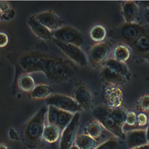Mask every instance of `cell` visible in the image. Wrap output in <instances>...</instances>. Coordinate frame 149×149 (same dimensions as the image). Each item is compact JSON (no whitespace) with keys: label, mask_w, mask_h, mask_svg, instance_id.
Returning <instances> with one entry per match:
<instances>
[{"label":"cell","mask_w":149,"mask_h":149,"mask_svg":"<svg viewBox=\"0 0 149 149\" xmlns=\"http://www.w3.org/2000/svg\"><path fill=\"white\" fill-rule=\"evenodd\" d=\"M20 65L26 73L41 72L49 81L56 84L66 82L76 74V69L70 62L39 54H31L22 56Z\"/></svg>","instance_id":"obj_1"},{"label":"cell","mask_w":149,"mask_h":149,"mask_svg":"<svg viewBox=\"0 0 149 149\" xmlns=\"http://www.w3.org/2000/svg\"><path fill=\"white\" fill-rule=\"evenodd\" d=\"M47 111L48 107H42L24 126L23 137L27 146L34 147L41 141Z\"/></svg>","instance_id":"obj_2"},{"label":"cell","mask_w":149,"mask_h":149,"mask_svg":"<svg viewBox=\"0 0 149 149\" xmlns=\"http://www.w3.org/2000/svg\"><path fill=\"white\" fill-rule=\"evenodd\" d=\"M93 115L103 127L120 139H126L123 127L119 126L111 117L109 108L105 105H99L93 111Z\"/></svg>","instance_id":"obj_3"},{"label":"cell","mask_w":149,"mask_h":149,"mask_svg":"<svg viewBox=\"0 0 149 149\" xmlns=\"http://www.w3.org/2000/svg\"><path fill=\"white\" fill-rule=\"evenodd\" d=\"M145 31L143 26L135 23H125L116 29L111 30L109 34L113 38L129 44L130 45Z\"/></svg>","instance_id":"obj_4"},{"label":"cell","mask_w":149,"mask_h":149,"mask_svg":"<svg viewBox=\"0 0 149 149\" xmlns=\"http://www.w3.org/2000/svg\"><path fill=\"white\" fill-rule=\"evenodd\" d=\"M102 97L105 106L111 109L122 107L124 102L123 93L118 85L105 82L102 88Z\"/></svg>","instance_id":"obj_5"},{"label":"cell","mask_w":149,"mask_h":149,"mask_svg":"<svg viewBox=\"0 0 149 149\" xmlns=\"http://www.w3.org/2000/svg\"><path fill=\"white\" fill-rule=\"evenodd\" d=\"M80 119V113H74L71 122L62 132L59 149H70L74 146L79 128Z\"/></svg>","instance_id":"obj_6"},{"label":"cell","mask_w":149,"mask_h":149,"mask_svg":"<svg viewBox=\"0 0 149 149\" xmlns=\"http://www.w3.org/2000/svg\"><path fill=\"white\" fill-rule=\"evenodd\" d=\"M54 38L64 43L73 44L80 47L83 43L84 37L76 29L64 26L61 29L52 31Z\"/></svg>","instance_id":"obj_7"},{"label":"cell","mask_w":149,"mask_h":149,"mask_svg":"<svg viewBox=\"0 0 149 149\" xmlns=\"http://www.w3.org/2000/svg\"><path fill=\"white\" fill-rule=\"evenodd\" d=\"M48 105H52L61 110L76 113L80 112L82 108L73 98L62 94H54L46 99Z\"/></svg>","instance_id":"obj_8"},{"label":"cell","mask_w":149,"mask_h":149,"mask_svg":"<svg viewBox=\"0 0 149 149\" xmlns=\"http://www.w3.org/2000/svg\"><path fill=\"white\" fill-rule=\"evenodd\" d=\"M73 116V113L61 110L54 106L48 107L47 117L48 124L56 126L61 132L69 124Z\"/></svg>","instance_id":"obj_9"},{"label":"cell","mask_w":149,"mask_h":149,"mask_svg":"<svg viewBox=\"0 0 149 149\" xmlns=\"http://www.w3.org/2000/svg\"><path fill=\"white\" fill-rule=\"evenodd\" d=\"M53 41L69 58L79 65L84 66L87 64L86 55L80 47L73 44L64 43L55 38H53Z\"/></svg>","instance_id":"obj_10"},{"label":"cell","mask_w":149,"mask_h":149,"mask_svg":"<svg viewBox=\"0 0 149 149\" xmlns=\"http://www.w3.org/2000/svg\"><path fill=\"white\" fill-rule=\"evenodd\" d=\"M111 49L110 45L105 42H98L93 45L88 51V59L94 65L101 63L106 61Z\"/></svg>","instance_id":"obj_11"},{"label":"cell","mask_w":149,"mask_h":149,"mask_svg":"<svg viewBox=\"0 0 149 149\" xmlns=\"http://www.w3.org/2000/svg\"><path fill=\"white\" fill-rule=\"evenodd\" d=\"M36 18L51 31L57 30L64 26L63 20L55 12L47 10L35 15Z\"/></svg>","instance_id":"obj_12"},{"label":"cell","mask_w":149,"mask_h":149,"mask_svg":"<svg viewBox=\"0 0 149 149\" xmlns=\"http://www.w3.org/2000/svg\"><path fill=\"white\" fill-rule=\"evenodd\" d=\"M73 98L82 109L89 110L91 108L93 96L90 89L84 84H81L75 88Z\"/></svg>","instance_id":"obj_13"},{"label":"cell","mask_w":149,"mask_h":149,"mask_svg":"<svg viewBox=\"0 0 149 149\" xmlns=\"http://www.w3.org/2000/svg\"><path fill=\"white\" fill-rule=\"evenodd\" d=\"M27 24L33 33L40 38L45 41H50L54 38L52 31L41 23L35 15H32L28 19Z\"/></svg>","instance_id":"obj_14"},{"label":"cell","mask_w":149,"mask_h":149,"mask_svg":"<svg viewBox=\"0 0 149 149\" xmlns=\"http://www.w3.org/2000/svg\"><path fill=\"white\" fill-rule=\"evenodd\" d=\"M126 144L130 149L148 144L146 132L143 129H136L129 132L126 135Z\"/></svg>","instance_id":"obj_15"},{"label":"cell","mask_w":149,"mask_h":149,"mask_svg":"<svg viewBox=\"0 0 149 149\" xmlns=\"http://www.w3.org/2000/svg\"><path fill=\"white\" fill-rule=\"evenodd\" d=\"M139 13V8L136 2L133 1L123 2L122 5V14L125 23H134Z\"/></svg>","instance_id":"obj_16"},{"label":"cell","mask_w":149,"mask_h":149,"mask_svg":"<svg viewBox=\"0 0 149 149\" xmlns=\"http://www.w3.org/2000/svg\"><path fill=\"white\" fill-rule=\"evenodd\" d=\"M104 66L108 68L118 74L126 77L127 80L129 79L130 75V72L127 66L124 62H119L113 58H110L104 62Z\"/></svg>","instance_id":"obj_17"},{"label":"cell","mask_w":149,"mask_h":149,"mask_svg":"<svg viewBox=\"0 0 149 149\" xmlns=\"http://www.w3.org/2000/svg\"><path fill=\"white\" fill-rule=\"evenodd\" d=\"M132 49L140 54L145 55L149 52V34L144 33L137 37L130 45Z\"/></svg>","instance_id":"obj_18"},{"label":"cell","mask_w":149,"mask_h":149,"mask_svg":"<svg viewBox=\"0 0 149 149\" xmlns=\"http://www.w3.org/2000/svg\"><path fill=\"white\" fill-rule=\"evenodd\" d=\"M100 74L105 82L113 83L118 86L125 83L127 80L126 77L104 66L102 69Z\"/></svg>","instance_id":"obj_19"},{"label":"cell","mask_w":149,"mask_h":149,"mask_svg":"<svg viewBox=\"0 0 149 149\" xmlns=\"http://www.w3.org/2000/svg\"><path fill=\"white\" fill-rule=\"evenodd\" d=\"M62 132L55 126L48 124L45 126L42 139L48 143H54L61 139Z\"/></svg>","instance_id":"obj_20"},{"label":"cell","mask_w":149,"mask_h":149,"mask_svg":"<svg viewBox=\"0 0 149 149\" xmlns=\"http://www.w3.org/2000/svg\"><path fill=\"white\" fill-rule=\"evenodd\" d=\"M130 56V49L126 45L120 44L116 45L112 51V58L121 62H125Z\"/></svg>","instance_id":"obj_21"},{"label":"cell","mask_w":149,"mask_h":149,"mask_svg":"<svg viewBox=\"0 0 149 149\" xmlns=\"http://www.w3.org/2000/svg\"><path fill=\"white\" fill-rule=\"evenodd\" d=\"M74 145L79 149H94L96 141L88 134H82L77 137Z\"/></svg>","instance_id":"obj_22"},{"label":"cell","mask_w":149,"mask_h":149,"mask_svg":"<svg viewBox=\"0 0 149 149\" xmlns=\"http://www.w3.org/2000/svg\"><path fill=\"white\" fill-rule=\"evenodd\" d=\"M52 92L50 86L46 84H39L34 87L30 92V96L34 99H43L49 97Z\"/></svg>","instance_id":"obj_23"},{"label":"cell","mask_w":149,"mask_h":149,"mask_svg":"<svg viewBox=\"0 0 149 149\" xmlns=\"http://www.w3.org/2000/svg\"><path fill=\"white\" fill-rule=\"evenodd\" d=\"M17 84L21 90L30 93L36 86L33 78L29 73L22 74L18 80Z\"/></svg>","instance_id":"obj_24"},{"label":"cell","mask_w":149,"mask_h":149,"mask_svg":"<svg viewBox=\"0 0 149 149\" xmlns=\"http://www.w3.org/2000/svg\"><path fill=\"white\" fill-rule=\"evenodd\" d=\"M105 28L100 24L94 26L90 31V37L95 42H102L107 36Z\"/></svg>","instance_id":"obj_25"},{"label":"cell","mask_w":149,"mask_h":149,"mask_svg":"<svg viewBox=\"0 0 149 149\" xmlns=\"http://www.w3.org/2000/svg\"><path fill=\"white\" fill-rule=\"evenodd\" d=\"M109 113L115 122L119 126L123 127L126 123L127 111L122 107L113 109L109 108Z\"/></svg>","instance_id":"obj_26"},{"label":"cell","mask_w":149,"mask_h":149,"mask_svg":"<svg viewBox=\"0 0 149 149\" xmlns=\"http://www.w3.org/2000/svg\"><path fill=\"white\" fill-rule=\"evenodd\" d=\"M86 131L87 134L95 140L101 135L102 126L98 121H94L88 125Z\"/></svg>","instance_id":"obj_27"},{"label":"cell","mask_w":149,"mask_h":149,"mask_svg":"<svg viewBox=\"0 0 149 149\" xmlns=\"http://www.w3.org/2000/svg\"><path fill=\"white\" fill-rule=\"evenodd\" d=\"M119 139L116 136L111 137L94 149H121L122 144Z\"/></svg>","instance_id":"obj_28"},{"label":"cell","mask_w":149,"mask_h":149,"mask_svg":"<svg viewBox=\"0 0 149 149\" xmlns=\"http://www.w3.org/2000/svg\"><path fill=\"white\" fill-rule=\"evenodd\" d=\"M138 107L143 111H149V94L141 97L138 101Z\"/></svg>","instance_id":"obj_29"},{"label":"cell","mask_w":149,"mask_h":149,"mask_svg":"<svg viewBox=\"0 0 149 149\" xmlns=\"http://www.w3.org/2000/svg\"><path fill=\"white\" fill-rule=\"evenodd\" d=\"M137 122V115L134 111L127 112L126 123L129 126H133Z\"/></svg>","instance_id":"obj_30"},{"label":"cell","mask_w":149,"mask_h":149,"mask_svg":"<svg viewBox=\"0 0 149 149\" xmlns=\"http://www.w3.org/2000/svg\"><path fill=\"white\" fill-rule=\"evenodd\" d=\"M148 117L143 112L139 113L137 115V123L139 126H144L148 123Z\"/></svg>","instance_id":"obj_31"},{"label":"cell","mask_w":149,"mask_h":149,"mask_svg":"<svg viewBox=\"0 0 149 149\" xmlns=\"http://www.w3.org/2000/svg\"><path fill=\"white\" fill-rule=\"evenodd\" d=\"M10 10V5L8 2L2 1L0 2V11L2 13H6Z\"/></svg>","instance_id":"obj_32"},{"label":"cell","mask_w":149,"mask_h":149,"mask_svg":"<svg viewBox=\"0 0 149 149\" xmlns=\"http://www.w3.org/2000/svg\"><path fill=\"white\" fill-rule=\"evenodd\" d=\"M9 38L6 34L0 32V48L5 47L8 43Z\"/></svg>","instance_id":"obj_33"},{"label":"cell","mask_w":149,"mask_h":149,"mask_svg":"<svg viewBox=\"0 0 149 149\" xmlns=\"http://www.w3.org/2000/svg\"><path fill=\"white\" fill-rule=\"evenodd\" d=\"M9 136L11 139H13L14 140H18V135L17 133L15 132V130L13 129H10L9 131Z\"/></svg>","instance_id":"obj_34"},{"label":"cell","mask_w":149,"mask_h":149,"mask_svg":"<svg viewBox=\"0 0 149 149\" xmlns=\"http://www.w3.org/2000/svg\"><path fill=\"white\" fill-rule=\"evenodd\" d=\"M144 17L146 20L147 22V23H149V8H147V9L146 10L144 13Z\"/></svg>","instance_id":"obj_35"},{"label":"cell","mask_w":149,"mask_h":149,"mask_svg":"<svg viewBox=\"0 0 149 149\" xmlns=\"http://www.w3.org/2000/svg\"><path fill=\"white\" fill-rule=\"evenodd\" d=\"M130 149H149V144H147L145 146L135 147V148H130Z\"/></svg>","instance_id":"obj_36"},{"label":"cell","mask_w":149,"mask_h":149,"mask_svg":"<svg viewBox=\"0 0 149 149\" xmlns=\"http://www.w3.org/2000/svg\"><path fill=\"white\" fill-rule=\"evenodd\" d=\"M146 138H147V141L148 144H149V126L147 127L146 130Z\"/></svg>","instance_id":"obj_37"},{"label":"cell","mask_w":149,"mask_h":149,"mask_svg":"<svg viewBox=\"0 0 149 149\" xmlns=\"http://www.w3.org/2000/svg\"><path fill=\"white\" fill-rule=\"evenodd\" d=\"M0 149H9V148L3 144H0Z\"/></svg>","instance_id":"obj_38"},{"label":"cell","mask_w":149,"mask_h":149,"mask_svg":"<svg viewBox=\"0 0 149 149\" xmlns=\"http://www.w3.org/2000/svg\"><path fill=\"white\" fill-rule=\"evenodd\" d=\"M144 57H145L146 59V60L149 62V52H148V54H146V55H144Z\"/></svg>","instance_id":"obj_39"},{"label":"cell","mask_w":149,"mask_h":149,"mask_svg":"<svg viewBox=\"0 0 149 149\" xmlns=\"http://www.w3.org/2000/svg\"><path fill=\"white\" fill-rule=\"evenodd\" d=\"M70 149H79V148H77L76 146H75L74 145L73 146V147H72Z\"/></svg>","instance_id":"obj_40"},{"label":"cell","mask_w":149,"mask_h":149,"mask_svg":"<svg viewBox=\"0 0 149 149\" xmlns=\"http://www.w3.org/2000/svg\"><path fill=\"white\" fill-rule=\"evenodd\" d=\"M2 13H1V12L0 11V20H1V17H2Z\"/></svg>","instance_id":"obj_41"},{"label":"cell","mask_w":149,"mask_h":149,"mask_svg":"<svg viewBox=\"0 0 149 149\" xmlns=\"http://www.w3.org/2000/svg\"><path fill=\"white\" fill-rule=\"evenodd\" d=\"M148 125H149V118H148Z\"/></svg>","instance_id":"obj_42"}]
</instances>
